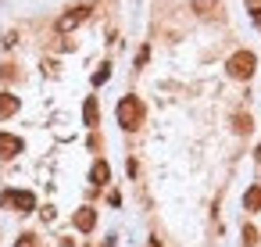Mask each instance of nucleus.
Returning a JSON list of instances; mask_svg holds the SVG:
<instances>
[{
  "instance_id": "obj_1",
  "label": "nucleus",
  "mask_w": 261,
  "mask_h": 247,
  "mask_svg": "<svg viewBox=\"0 0 261 247\" xmlns=\"http://www.w3.org/2000/svg\"><path fill=\"white\" fill-rule=\"evenodd\" d=\"M143 115H147V108H143L140 97H122L118 101V126L122 129H140Z\"/></svg>"
},
{
  "instance_id": "obj_2",
  "label": "nucleus",
  "mask_w": 261,
  "mask_h": 247,
  "mask_svg": "<svg viewBox=\"0 0 261 247\" xmlns=\"http://www.w3.org/2000/svg\"><path fill=\"white\" fill-rule=\"evenodd\" d=\"M254 65H257V58H254L250 51H236L225 68H229L232 79H250V76H254Z\"/></svg>"
},
{
  "instance_id": "obj_3",
  "label": "nucleus",
  "mask_w": 261,
  "mask_h": 247,
  "mask_svg": "<svg viewBox=\"0 0 261 247\" xmlns=\"http://www.w3.org/2000/svg\"><path fill=\"white\" fill-rule=\"evenodd\" d=\"M0 204H4V208H15V211H33L36 208V197L29 193V190H4V193H0Z\"/></svg>"
},
{
  "instance_id": "obj_4",
  "label": "nucleus",
  "mask_w": 261,
  "mask_h": 247,
  "mask_svg": "<svg viewBox=\"0 0 261 247\" xmlns=\"http://www.w3.org/2000/svg\"><path fill=\"white\" fill-rule=\"evenodd\" d=\"M86 15H90L86 8H72L68 15H61V18H58V33H72V29H75V26H79Z\"/></svg>"
},
{
  "instance_id": "obj_5",
  "label": "nucleus",
  "mask_w": 261,
  "mask_h": 247,
  "mask_svg": "<svg viewBox=\"0 0 261 247\" xmlns=\"http://www.w3.org/2000/svg\"><path fill=\"white\" fill-rule=\"evenodd\" d=\"M22 140L18 136H11V133H0V158H15V154H22Z\"/></svg>"
},
{
  "instance_id": "obj_6",
  "label": "nucleus",
  "mask_w": 261,
  "mask_h": 247,
  "mask_svg": "<svg viewBox=\"0 0 261 247\" xmlns=\"http://www.w3.org/2000/svg\"><path fill=\"white\" fill-rule=\"evenodd\" d=\"M93 226H97V211H93V208H79V211H75V229L90 233Z\"/></svg>"
},
{
  "instance_id": "obj_7",
  "label": "nucleus",
  "mask_w": 261,
  "mask_h": 247,
  "mask_svg": "<svg viewBox=\"0 0 261 247\" xmlns=\"http://www.w3.org/2000/svg\"><path fill=\"white\" fill-rule=\"evenodd\" d=\"M18 111V97L15 93H0V118H11Z\"/></svg>"
},
{
  "instance_id": "obj_8",
  "label": "nucleus",
  "mask_w": 261,
  "mask_h": 247,
  "mask_svg": "<svg viewBox=\"0 0 261 247\" xmlns=\"http://www.w3.org/2000/svg\"><path fill=\"white\" fill-rule=\"evenodd\" d=\"M243 208H247V211H261V186H250V190L243 193Z\"/></svg>"
},
{
  "instance_id": "obj_9",
  "label": "nucleus",
  "mask_w": 261,
  "mask_h": 247,
  "mask_svg": "<svg viewBox=\"0 0 261 247\" xmlns=\"http://www.w3.org/2000/svg\"><path fill=\"white\" fill-rule=\"evenodd\" d=\"M90 179H93L97 186H104V183L111 179V168H108V161H97V165H93V172H90Z\"/></svg>"
},
{
  "instance_id": "obj_10",
  "label": "nucleus",
  "mask_w": 261,
  "mask_h": 247,
  "mask_svg": "<svg viewBox=\"0 0 261 247\" xmlns=\"http://www.w3.org/2000/svg\"><path fill=\"white\" fill-rule=\"evenodd\" d=\"M83 122H86V126H97V97H90V101L83 104Z\"/></svg>"
},
{
  "instance_id": "obj_11",
  "label": "nucleus",
  "mask_w": 261,
  "mask_h": 247,
  "mask_svg": "<svg viewBox=\"0 0 261 247\" xmlns=\"http://www.w3.org/2000/svg\"><path fill=\"white\" fill-rule=\"evenodd\" d=\"M232 129L247 136V133H250V115H236V118H232Z\"/></svg>"
},
{
  "instance_id": "obj_12",
  "label": "nucleus",
  "mask_w": 261,
  "mask_h": 247,
  "mask_svg": "<svg viewBox=\"0 0 261 247\" xmlns=\"http://www.w3.org/2000/svg\"><path fill=\"white\" fill-rule=\"evenodd\" d=\"M15 247H40V236H36V233H22Z\"/></svg>"
},
{
  "instance_id": "obj_13",
  "label": "nucleus",
  "mask_w": 261,
  "mask_h": 247,
  "mask_svg": "<svg viewBox=\"0 0 261 247\" xmlns=\"http://www.w3.org/2000/svg\"><path fill=\"white\" fill-rule=\"evenodd\" d=\"M243 243H257V229L254 226H243Z\"/></svg>"
},
{
  "instance_id": "obj_14",
  "label": "nucleus",
  "mask_w": 261,
  "mask_h": 247,
  "mask_svg": "<svg viewBox=\"0 0 261 247\" xmlns=\"http://www.w3.org/2000/svg\"><path fill=\"white\" fill-rule=\"evenodd\" d=\"M108 76H111V72H108V65H100V72L93 76V86H100V83H108Z\"/></svg>"
},
{
  "instance_id": "obj_15",
  "label": "nucleus",
  "mask_w": 261,
  "mask_h": 247,
  "mask_svg": "<svg viewBox=\"0 0 261 247\" xmlns=\"http://www.w3.org/2000/svg\"><path fill=\"white\" fill-rule=\"evenodd\" d=\"M147 58H150V51H147V47H143V51H140V54H136V68H143V65H147Z\"/></svg>"
},
{
  "instance_id": "obj_16",
  "label": "nucleus",
  "mask_w": 261,
  "mask_h": 247,
  "mask_svg": "<svg viewBox=\"0 0 261 247\" xmlns=\"http://www.w3.org/2000/svg\"><path fill=\"white\" fill-rule=\"evenodd\" d=\"M250 15H254V26H257V29H261V8H254V11H250Z\"/></svg>"
},
{
  "instance_id": "obj_17",
  "label": "nucleus",
  "mask_w": 261,
  "mask_h": 247,
  "mask_svg": "<svg viewBox=\"0 0 261 247\" xmlns=\"http://www.w3.org/2000/svg\"><path fill=\"white\" fill-rule=\"evenodd\" d=\"M254 158H257V161H261V143H257V151H254Z\"/></svg>"
},
{
  "instance_id": "obj_18",
  "label": "nucleus",
  "mask_w": 261,
  "mask_h": 247,
  "mask_svg": "<svg viewBox=\"0 0 261 247\" xmlns=\"http://www.w3.org/2000/svg\"><path fill=\"white\" fill-rule=\"evenodd\" d=\"M150 247H158V243H150Z\"/></svg>"
}]
</instances>
